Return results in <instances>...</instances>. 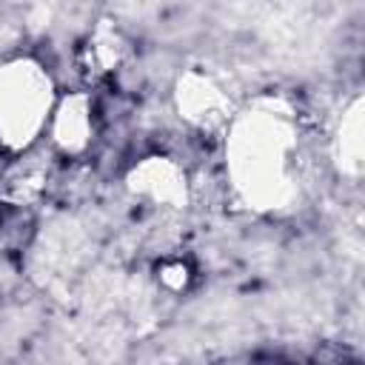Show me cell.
Returning <instances> with one entry per match:
<instances>
[{
  "label": "cell",
  "mask_w": 365,
  "mask_h": 365,
  "mask_svg": "<svg viewBox=\"0 0 365 365\" xmlns=\"http://www.w3.org/2000/svg\"><path fill=\"white\" fill-rule=\"evenodd\" d=\"M51 143L63 154H80L88 148L94 134V103L86 91H71L54 103L48 120Z\"/></svg>",
  "instance_id": "5"
},
{
  "label": "cell",
  "mask_w": 365,
  "mask_h": 365,
  "mask_svg": "<svg viewBox=\"0 0 365 365\" xmlns=\"http://www.w3.org/2000/svg\"><path fill=\"white\" fill-rule=\"evenodd\" d=\"M288 120L282 114L257 111L234 123L231 131V174L237 188L251 200L271 205L285 185L288 148Z\"/></svg>",
  "instance_id": "1"
},
{
  "label": "cell",
  "mask_w": 365,
  "mask_h": 365,
  "mask_svg": "<svg viewBox=\"0 0 365 365\" xmlns=\"http://www.w3.org/2000/svg\"><path fill=\"white\" fill-rule=\"evenodd\" d=\"M128 191L154 205L180 208L188 200V177L171 157H145L128 171Z\"/></svg>",
  "instance_id": "4"
},
{
  "label": "cell",
  "mask_w": 365,
  "mask_h": 365,
  "mask_svg": "<svg viewBox=\"0 0 365 365\" xmlns=\"http://www.w3.org/2000/svg\"><path fill=\"white\" fill-rule=\"evenodd\" d=\"M54 111L51 74L31 57H14L0 66V143L9 151H26L48 128Z\"/></svg>",
  "instance_id": "2"
},
{
  "label": "cell",
  "mask_w": 365,
  "mask_h": 365,
  "mask_svg": "<svg viewBox=\"0 0 365 365\" xmlns=\"http://www.w3.org/2000/svg\"><path fill=\"white\" fill-rule=\"evenodd\" d=\"M86 54H88V66H94L91 71L97 74L114 71V66H120L125 57V40L114 26H97L94 37L88 40Z\"/></svg>",
  "instance_id": "7"
},
{
  "label": "cell",
  "mask_w": 365,
  "mask_h": 365,
  "mask_svg": "<svg viewBox=\"0 0 365 365\" xmlns=\"http://www.w3.org/2000/svg\"><path fill=\"white\" fill-rule=\"evenodd\" d=\"M157 279L165 291H185L188 288V279H191V268L182 262V259H165L160 268H157Z\"/></svg>",
  "instance_id": "8"
},
{
  "label": "cell",
  "mask_w": 365,
  "mask_h": 365,
  "mask_svg": "<svg viewBox=\"0 0 365 365\" xmlns=\"http://www.w3.org/2000/svg\"><path fill=\"white\" fill-rule=\"evenodd\" d=\"M29 151L31 148H26L23 157H17V163L0 180V197L11 205H26V202L37 200L43 191V182L48 177V168L43 163H37L40 157H31Z\"/></svg>",
  "instance_id": "6"
},
{
  "label": "cell",
  "mask_w": 365,
  "mask_h": 365,
  "mask_svg": "<svg viewBox=\"0 0 365 365\" xmlns=\"http://www.w3.org/2000/svg\"><path fill=\"white\" fill-rule=\"evenodd\" d=\"M174 100H177L180 117L200 131L222 128L231 120V114H228L231 103H228L225 91L211 77H205L200 71H188L180 77Z\"/></svg>",
  "instance_id": "3"
}]
</instances>
